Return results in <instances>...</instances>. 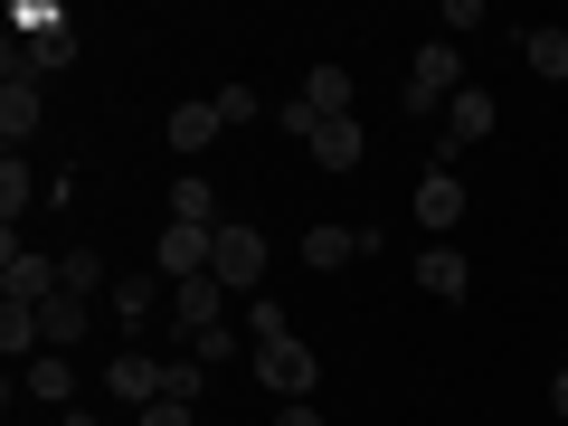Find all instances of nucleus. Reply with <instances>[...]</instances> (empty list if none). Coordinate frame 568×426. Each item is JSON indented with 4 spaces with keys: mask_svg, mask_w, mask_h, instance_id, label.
Segmentation results:
<instances>
[{
    "mask_svg": "<svg viewBox=\"0 0 568 426\" xmlns=\"http://www.w3.org/2000/svg\"><path fill=\"white\" fill-rule=\"evenodd\" d=\"M417 284L436 294V304H465V294H474V265H465V246H455V237H436V246L417 256Z\"/></svg>",
    "mask_w": 568,
    "mask_h": 426,
    "instance_id": "0eeeda50",
    "label": "nucleus"
},
{
    "mask_svg": "<svg viewBox=\"0 0 568 426\" xmlns=\"http://www.w3.org/2000/svg\"><path fill=\"white\" fill-rule=\"evenodd\" d=\"M493 123H503V104H493L484 85H465V95L446 104V162H455V152H465V142H484Z\"/></svg>",
    "mask_w": 568,
    "mask_h": 426,
    "instance_id": "9b49d317",
    "label": "nucleus"
},
{
    "mask_svg": "<svg viewBox=\"0 0 568 426\" xmlns=\"http://www.w3.org/2000/svg\"><path fill=\"white\" fill-rule=\"evenodd\" d=\"M521 58H530V77H540V85H559L568 77V29H530Z\"/></svg>",
    "mask_w": 568,
    "mask_h": 426,
    "instance_id": "6ab92c4d",
    "label": "nucleus"
},
{
    "mask_svg": "<svg viewBox=\"0 0 568 426\" xmlns=\"http://www.w3.org/2000/svg\"><path fill=\"white\" fill-rule=\"evenodd\" d=\"M304 152H313V162H323V171H361V152H369V133H361V114H332L323 133L304 142Z\"/></svg>",
    "mask_w": 568,
    "mask_h": 426,
    "instance_id": "f8f14e48",
    "label": "nucleus"
},
{
    "mask_svg": "<svg viewBox=\"0 0 568 426\" xmlns=\"http://www.w3.org/2000/svg\"><path fill=\"white\" fill-rule=\"evenodd\" d=\"M190 361H209V369L237 361V332H227V323H219V332H200V342H190Z\"/></svg>",
    "mask_w": 568,
    "mask_h": 426,
    "instance_id": "a878e982",
    "label": "nucleus"
},
{
    "mask_svg": "<svg viewBox=\"0 0 568 426\" xmlns=\"http://www.w3.org/2000/svg\"><path fill=\"white\" fill-rule=\"evenodd\" d=\"M39 323H48V351H77L95 332V304L85 294H58V304H39Z\"/></svg>",
    "mask_w": 568,
    "mask_h": 426,
    "instance_id": "2eb2a0df",
    "label": "nucleus"
},
{
    "mask_svg": "<svg viewBox=\"0 0 568 426\" xmlns=\"http://www.w3.org/2000/svg\"><path fill=\"white\" fill-rule=\"evenodd\" d=\"M455 95H465V58H455V39H426L417 58H407V95H398V114H446Z\"/></svg>",
    "mask_w": 568,
    "mask_h": 426,
    "instance_id": "f257e3e1",
    "label": "nucleus"
},
{
    "mask_svg": "<svg viewBox=\"0 0 568 426\" xmlns=\"http://www.w3.org/2000/svg\"><path fill=\"white\" fill-rule=\"evenodd\" d=\"M219 313H227V284L219 275H190V284H171V323L200 342V332H219Z\"/></svg>",
    "mask_w": 568,
    "mask_h": 426,
    "instance_id": "1a4fd4ad",
    "label": "nucleus"
},
{
    "mask_svg": "<svg viewBox=\"0 0 568 426\" xmlns=\"http://www.w3.org/2000/svg\"><path fill=\"white\" fill-rule=\"evenodd\" d=\"M20 209H29V162H20V152H10V162H0V219L20 227Z\"/></svg>",
    "mask_w": 568,
    "mask_h": 426,
    "instance_id": "5701e85b",
    "label": "nucleus"
},
{
    "mask_svg": "<svg viewBox=\"0 0 568 426\" xmlns=\"http://www.w3.org/2000/svg\"><path fill=\"white\" fill-rule=\"evenodd\" d=\"M152 294H162V275H123V284H104V304H114V323H152Z\"/></svg>",
    "mask_w": 568,
    "mask_h": 426,
    "instance_id": "a211bd4d",
    "label": "nucleus"
},
{
    "mask_svg": "<svg viewBox=\"0 0 568 426\" xmlns=\"http://www.w3.org/2000/svg\"><path fill=\"white\" fill-rule=\"evenodd\" d=\"M20 379H29V398H48V407H67V398H77V369H67V351H39V361H29Z\"/></svg>",
    "mask_w": 568,
    "mask_h": 426,
    "instance_id": "dca6fc26",
    "label": "nucleus"
},
{
    "mask_svg": "<svg viewBox=\"0 0 568 426\" xmlns=\"http://www.w3.org/2000/svg\"><path fill=\"white\" fill-rule=\"evenodd\" d=\"M284 332H294V323H284V304H275V294H256V304H246V342H284Z\"/></svg>",
    "mask_w": 568,
    "mask_h": 426,
    "instance_id": "b1692460",
    "label": "nucleus"
},
{
    "mask_svg": "<svg viewBox=\"0 0 568 426\" xmlns=\"http://www.w3.org/2000/svg\"><path fill=\"white\" fill-rule=\"evenodd\" d=\"M67 426H104V417H95V407H67Z\"/></svg>",
    "mask_w": 568,
    "mask_h": 426,
    "instance_id": "c756f323",
    "label": "nucleus"
},
{
    "mask_svg": "<svg viewBox=\"0 0 568 426\" xmlns=\"http://www.w3.org/2000/svg\"><path fill=\"white\" fill-rule=\"evenodd\" d=\"M209 246H219V227H181V219H171V227H162V256H152V275H162V284L209 275Z\"/></svg>",
    "mask_w": 568,
    "mask_h": 426,
    "instance_id": "423d86ee",
    "label": "nucleus"
},
{
    "mask_svg": "<svg viewBox=\"0 0 568 426\" xmlns=\"http://www.w3.org/2000/svg\"><path fill=\"white\" fill-rule=\"evenodd\" d=\"M256 379L275 388V398H313V388H323V361H313V342L284 332V342H256Z\"/></svg>",
    "mask_w": 568,
    "mask_h": 426,
    "instance_id": "7ed1b4c3",
    "label": "nucleus"
},
{
    "mask_svg": "<svg viewBox=\"0 0 568 426\" xmlns=\"http://www.w3.org/2000/svg\"><path fill=\"white\" fill-rule=\"evenodd\" d=\"M0 294H10V304H58V256H29L20 227L0 237Z\"/></svg>",
    "mask_w": 568,
    "mask_h": 426,
    "instance_id": "20e7f679",
    "label": "nucleus"
},
{
    "mask_svg": "<svg viewBox=\"0 0 568 426\" xmlns=\"http://www.w3.org/2000/svg\"><path fill=\"white\" fill-rule=\"evenodd\" d=\"M95 284H104V256H58V294H85L95 304Z\"/></svg>",
    "mask_w": 568,
    "mask_h": 426,
    "instance_id": "4be33fe9",
    "label": "nucleus"
},
{
    "mask_svg": "<svg viewBox=\"0 0 568 426\" xmlns=\"http://www.w3.org/2000/svg\"><path fill=\"white\" fill-rule=\"evenodd\" d=\"M351 256H361V227H332V219L304 227V265L313 275H332V265H351Z\"/></svg>",
    "mask_w": 568,
    "mask_h": 426,
    "instance_id": "4468645a",
    "label": "nucleus"
},
{
    "mask_svg": "<svg viewBox=\"0 0 568 426\" xmlns=\"http://www.w3.org/2000/svg\"><path fill=\"white\" fill-rule=\"evenodd\" d=\"M549 407H559V417H568V369H559V379H549Z\"/></svg>",
    "mask_w": 568,
    "mask_h": 426,
    "instance_id": "c85d7f7f",
    "label": "nucleus"
},
{
    "mask_svg": "<svg viewBox=\"0 0 568 426\" xmlns=\"http://www.w3.org/2000/svg\"><path fill=\"white\" fill-rule=\"evenodd\" d=\"M39 123H48V95H39V77H10V85H0V142L20 152V142L39 133Z\"/></svg>",
    "mask_w": 568,
    "mask_h": 426,
    "instance_id": "9d476101",
    "label": "nucleus"
},
{
    "mask_svg": "<svg viewBox=\"0 0 568 426\" xmlns=\"http://www.w3.org/2000/svg\"><path fill=\"white\" fill-rule=\"evenodd\" d=\"M209 104H219V123H256V85H219V95H209Z\"/></svg>",
    "mask_w": 568,
    "mask_h": 426,
    "instance_id": "393cba45",
    "label": "nucleus"
},
{
    "mask_svg": "<svg viewBox=\"0 0 568 426\" xmlns=\"http://www.w3.org/2000/svg\"><path fill=\"white\" fill-rule=\"evenodd\" d=\"M304 104H313L323 123H332V114H351V67H332V58H323V67L304 77Z\"/></svg>",
    "mask_w": 568,
    "mask_h": 426,
    "instance_id": "f3484780",
    "label": "nucleus"
},
{
    "mask_svg": "<svg viewBox=\"0 0 568 426\" xmlns=\"http://www.w3.org/2000/svg\"><path fill=\"white\" fill-rule=\"evenodd\" d=\"M209 275H219L227 294H246V304H256V284H265V227H256V219H227L219 246H209Z\"/></svg>",
    "mask_w": 568,
    "mask_h": 426,
    "instance_id": "f03ea898",
    "label": "nucleus"
},
{
    "mask_svg": "<svg viewBox=\"0 0 568 426\" xmlns=\"http://www.w3.org/2000/svg\"><path fill=\"white\" fill-rule=\"evenodd\" d=\"M104 398L152 407V398H162V361H152V351H114V361H104Z\"/></svg>",
    "mask_w": 568,
    "mask_h": 426,
    "instance_id": "6e6552de",
    "label": "nucleus"
},
{
    "mask_svg": "<svg viewBox=\"0 0 568 426\" xmlns=\"http://www.w3.org/2000/svg\"><path fill=\"white\" fill-rule=\"evenodd\" d=\"M559 256H568V227H559Z\"/></svg>",
    "mask_w": 568,
    "mask_h": 426,
    "instance_id": "7c9ffc66",
    "label": "nucleus"
},
{
    "mask_svg": "<svg viewBox=\"0 0 568 426\" xmlns=\"http://www.w3.org/2000/svg\"><path fill=\"white\" fill-rule=\"evenodd\" d=\"M455 219H465V181H455V162H426L417 171V227H426V237H446Z\"/></svg>",
    "mask_w": 568,
    "mask_h": 426,
    "instance_id": "39448f33",
    "label": "nucleus"
},
{
    "mask_svg": "<svg viewBox=\"0 0 568 426\" xmlns=\"http://www.w3.org/2000/svg\"><path fill=\"white\" fill-rule=\"evenodd\" d=\"M227 133V123H219V104H171V152H181V162H200V152H209V142H219Z\"/></svg>",
    "mask_w": 568,
    "mask_h": 426,
    "instance_id": "ddd939ff",
    "label": "nucleus"
},
{
    "mask_svg": "<svg viewBox=\"0 0 568 426\" xmlns=\"http://www.w3.org/2000/svg\"><path fill=\"white\" fill-rule=\"evenodd\" d=\"M200 388H209V361H162V398L200 407Z\"/></svg>",
    "mask_w": 568,
    "mask_h": 426,
    "instance_id": "412c9836",
    "label": "nucleus"
},
{
    "mask_svg": "<svg viewBox=\"0 0 568 426\" xmlns=\"http://www.w3.org/2000/svg\"><path fill=\"white\" fill-rule=\"evenodd\" d=\"M275 426H323V407H284V417Z\"/></svg>",
    "mask_w": 568,
    "mask_h": 426,
    "instance_id": "cd10ccee",
    "label": "nucleus"
},
{
    "mask_svg": "<svg viewBox=\"0 0 568 426\" xmlns=\"http://www.w3.org/2000/svg\"><path fill=\"white\" fill-rule=\"evenodd\" d=\"M142 426H200V407H181V398H152V407H142Z\"/></svg>",
    "mask_w": 568,
    "mask_h": 426,
    "instance_id": "bb28decb",
    "label": "nucleus"
},
{
    "mask_svg": "<svg viewBox=\"0 0 568 426\" xmlns=\"http://www.w3.org/2000/svg\"><path fill=\"white\" fill-rule=\"evenodd\" d=\"M171 219H181V227H227V219H219V190H209V181H171Z\"/></svg>",
    "mask_w": 568,
    "mask_h": 426,
    "instance_id": "aec40b11",
    "label": "nucleus"
}]
</instances>
